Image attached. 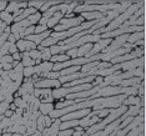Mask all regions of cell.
<instances>
[{
	"label": "cell",
	"mask_w": 146,
	"mask_h": 136,
	"mask_svg": "<svg viewBox=\"0 0 146 136\" xmlns=\"http://www.w3.org/2000/svg\"><path fill=\"white\" fill-rule=\"evenodd\" d=\"M3 134H4V131H3L1 129H0V135H3Z\"/></svg>",
	"instance_id": "11a10c76"
},
{
	"label": "cell",
	"mask_w": 146,
	"mask_h": 136,
	"mask_svg": "<svg viewBox=\"0 0 146 136\" xmlns=\"http://www.w3.org/2000/svg\"><path fill=\"white\" fill-rule=\"evenodd\" d=\"M13 60H15V61H21V59H23V54L21 52H15V54H13Z\"/></svg>",
	"instance_id": "60d3db41"
},
{
	"label": "cell",
	"mask_w": 146,
	"mask_h": 136,
	"mask_svg": "<svg viewBox=\"0 0 146 136\" xmlns=\"http://www.w3.org/2000/svg\"><path fill=\"white\" fill-rule=\"evenodd\" d=\"M34 90H35V86L33 82H23L21 86L16 91V94L21 98L24 94H34Z\"/></svg>",
	"instance_id": "30bf717a"
},
{
	"label": "cell",
	"mask_w": 146,
	"mask_h": 136,
	"mask_svg": "<svg viewBox=\"0 0 146 136\" xmlns=\"http://www.w3.org/2000/svg\"><path fill=\"white\" fill-rule=\"evenodd\" d=\"M135 48H137V46H141V48H145V39H141V40H137L136 42H134Z\"/></svg>",
	"instance_id": "ee69618b"
},
{
	"label": "cell",
	"mask_w": 146,
	"mask_h": 136,
	"mask_svg": "<svg viewBox=\"0 0 146 136\" xmlns=\"http://www.w3.org/2000/svg\"><path fill=\"white\" fill-rule=\"evenodd\" d=\"M21 99H23V100H24L25 102H26V104H31V102L33 101H34V99H35V96L34 95H33V94H24V95H23L21 96Z\"/></svg>",
	"instance_id": "4dcf8cb0"
},
{
	"label": "cell",
	"mask_w": 146,
	"mask_h": 136,
	"mask_svg": "<svg viewBox=\"0 0 146 136\" xmlns=\"http://www.w3.org/2000/svg\"><path fill=\"white\" fill-rule=\"evenodd\" d=\"M84 21L85 20H84V18H82L81 15H78V16H75V18H70V19L62 18L61 20L59 21V24L52 29V31H55V33L68 31V30H70L71 28H76V26H79L81 23H84Z\"/></svg>",
	"instance_id": "3957f363"
},
{
	"label": "cell",
	"mask_w": 146,
	"mask_h": 136,
	"mask_svg": "<svg viewBox=\"0 0 146 136\" xmlns=\"http://www.w3.org/2000/svg\"><path fill=\"white\" fill-rule=\"evenodd\" d=\"M6 26H8V25H6L4 21L0 20V33H4V31H5V29H6Z\"/></svg>",
	"instance_id": "7dc6e473"
},
{
	"label": "cell",
	"mask_w": 146,
	"mask_h": 136,
	"mask_svg": "<svg viewBox=\"0 0 146 136\" xmlns=\"http://www.w3.org/2000/svg\"><path fill=\"white\" fill-rule=\"evenodd\" d=\"M142 5H145L144 1H136V3H134V4H132L131 6H129V8L126 9L122 14H120L117 18H115L114 20L110 23V24H108L105 28H101V29H99V30H95L92 34H94V35H101V34H105V33H109V31H112V30L119 29V28H120V25L124 24L126 20H129V19H130V16L134 14L136 10H139Z\"/></svg>",
	"instance_id": "6da1fadb"
},
{
	"label": "cell",
	"mask_w": 146,
	"mask_h": 136,
	"mask_svg": "<svg viewBox=\"0 0 146 136\" xmlns=\"http://www.w3.org/2000/svg\"><path fill=\"white\" fill-rule=\"evenodd\" d=\"M9 1H0V13L6 10V6H8Z\"/></svg>",
	"instance_id": "7bdbcfd3"
},
{
	"label": "cell",
	"mask_w": 146,
	"mask_h": 136,
	"mask_svg": "<svg viewBox=\"0 0 146 136\" xmlns=\"http://www.w3.org/2000/svg\"><path fill=\"white\" fill-rule=\"evenodd\" d=\"M13 114H14V111H11L10 109H8V110L5 111V117H10V116H13Z\"/></svg>",
	"instance_id": "f907efd6"
},
{
	"label": "cell",
	"mask_w": 146,
	"mask_h": 136,
	"mask_svg": "<svg viewBox=\"0 0 146 136\" xmlns=\"http://www.w3.org/2000/svg\"><path fill=\"white\" fill-rule=\"evenodd\" d=\"M92 49V44L91 42H88V44L80 46V48H78V54H76V58H85L86 54H89V52L91 51Z\"/></svg>",
	"instance_id": "5bb4252c"
},
{
	"label": "cell",
	"mask_w": 146,
	"mask_h": 136,
	"mask_svg": "<svg viewBox=\"0 0 146 136\" xmlns=\"http://www.w3.org/2000/svg\"><path fill=\"white\" fill-rule=\"evenodd\" d=\"M18 48H16L15 44H10V46H9V55H13L15 54V52H18Z\"/></svg>",
	"instance_id": "ab89813d"
},
{
	"label": "cell",
	"mask_w": 146,
	"mask_h": 136,
	"mask_svg": "<svg viewBox=\"0 0 146 136\" xmlns=\"http://www.w3.org/2000/svg\"><path fill=\"white\" fill-rule=\"evenodd\" d=\"M120 6V3L119 1H112L110 4H106V5H84V4H80L78 5L76 8L74 9V14H82V13H94V11H98V13H106V11H111V10H115Z\"/></svg>",
	"instance_id": "7a4b0ae2"
},
{
	"label": "cell",
	"mask_w": 146,
	"mask_h": 136,
	"mask_svg": "<svg viewBox=\"0 0 146 136\" xmlns=\"http://www.w3.org/2000/svg\"><path fill=\"white\" fill-rule=\"evenodd\" d=\"M91 112V109H81V110H76V111H71L69 114H66L61 117H59L61 121H68V120H80L84 116L89 115Z\"/></svg>",
	"instance_id": "5b68a950"
},
{
	"label": "cell",
	"mask_w": 146,
	"mask_h": 136,
	"mask_svg": "<svg viewBox=\"0 0 146 136\" xmlns=\"http://www.w3.org/2000/svg\"><path fill=\"white\" fill-rule=\"evenodd\" d=\"M21 64L24 68H29V66H35V60H33L31 58L26 56L23 54V59H21Z\"/></svg>",
	"instance_id": "603a6c76"
},
{
	"label": "cell",
	"mask_w": 146,
	"mask_h": 136,
	"mask_svg": "<svg viewBox=\"0 0 146 136\" xmlns=\"http://www.w3.org/2000/svg\"><path fill=\"white\" fill-rule=\"evenodd\" d=\"M49 49H50V52H51L52 56L61 54V49H60V46H59V45H52V46H50Z\"/></svg>",
	"instance_id": "e575fe53"
},
{
	"label": "cell",
	"mask_w": 146,
	"mask_h": 136,
	"mask_svg": "<svg viewBox=\"0 0 146 136\" xmlns=\"http://www.w3.org/2000/svg\"><path fill=\"white\" fill-rule=\"evenodd\" d=\"M35 89H59L61 88V84L59 80H50V79H40L39 81H36Z\"/></svg>",
	"instance_id": "8992f818"
},
{
	"label": "cell",
	"mask_w": 146,
	"mask_h": 136,
	"mask_svg": "<svg viewBox=\"0 0 146 136\" xmlns=\"http://www.w3.org/2000/svg\"><path fill=\"white\" fill-rule=\"evenodd\" d=\"M41 16H42V14H41L40 11H36L35 14H33V15L29 16V18H28V21L30 23L31 25H38V23L40 21Z\"/></svg>",
	"instance_id": "7402d4cb"
},
{
	"label": "cell",
	"mask_w": 146,
	"mask_h": 136,
	"mask_svg": "<svg viewBox=\"0 0 146 136\" xmlns=\"http://www.w3.org/2000/svg\"><path fill=\"white\" fill-rule=\"evenodd\" d=\"M96 111H98V115L96 116H99L100 119H104L110 114V109H101V110H96Z\"/></svg>",
	"instance_id": "836d02e7"
},
{
	"label": "cell",
	"mask_w": 146,
	"mask_h": 136,
	"mask_svg": "<svg viewBox=\"0 0 146 136\" xmlns=\"http://www.w3.org/2000/svg\"><path fill=\"white\" fill-rule=\"evenodd\" d=\"M136 96H139V98H145V82H144V80H142L140 82V85H139Z\"/></svg>",
	"instance_id": "83f0119b"
},
{
	"label": "cell",
	"mask_w": 146,
	"mask_h": 136,
	"mask_svg": "<svg viewBox=\"0 0 146 136\" xmlns=\"http://www.w3.org/2000/svg\"><path fill=\"white\" fill-rule=\"evenodd\" d=\"M74 104H76L75 100H60L58 104L54 105V107L56 110H60V109H64L66 106H70V105H74Z\"/></svg>",
	"instance_id": "ffe728a7"
},
{
	"label": "cell",
	"mask_w": 146,
	"mask_h": 136,
	"mask_svg": "<svg viewBox=\"0 0 146 136\" xmlns=\"http://www.w3.org/2000/svg\"><path fill=\"white\" fill-rule=\"evenodd\" d=\"M5 101L8 102V104H11V102L14 101V95H13V94H9V92H8V94L5 95Z\"/></svg>",
	"instance_id": "b9f144b4"
},
{
	"label": "cell",
	"mask_w": 146,
	"mask_h": 136,
	"mask_svg": "<svg viewBox=\"0 0 146 136\" xmlns=\"http://www.w3.org/2000/svg\"><path fill=\"white\" fill-rule=\"evenodd\" d=\"M3 136H24V135L19 134V132H4Z\"/></svg>",
	"instance_id": "f6af8a7d"
},
{
	"label": "cell",
	"mask_w": 146,
	"mask_h": 136,
	"mask_svg": "<svg viewBox=\"0 0 146 136\" xmlns=\"http://www.w3.org/2000/svg\"><path fill=\"white\" fill-rule=\"evenodd\" d=\"M68 60H70V58H69L66 54H59V55L51 56L50 62H52V64H56V62H65Z\"/></svg>",
	"instance_id": "ac0fdd59"
},
{
	"label": "cell",
	"mask_w": 146,
	"mask_h": 136,
	"mask_svg": "<svg viewBox=\"0 0 146 136\" xmlns=\"http://www.w3.org/2000/svg\"><path fill=\"white\" fill-rule=\"evenodd\" d=\"M0 136H3V135H0Z\"/></svg>",
	"instance_id": "9f6ffc18"
},
{
	"label": "cell",
	"mask_w": 146,
	"mask_h": 136,
	"mask_svg": "<svg viewBox=\"0 0 146 136\" xmlns=\"http://www.w3.org/2000/svg\"><path fill=\"white\" fill-rule=\"evenodd\" d=\"M40 52H41V60L42 61H50V59L52 56L51 52H50V49H49V48H44Z\"/></svg>",
	"instance_id": "d4e9b609"
},
{
	"label": "cell",
	"mask_w": 146,
	"mask_h": 136,
	"mask_svg": "<svg viewBox=\"0 0 146 136\" xmlns=\"http://www.w3.org/2000/svg\"><path fill=\"white\" fill-rule=\"evenodd\" d=\"M80 69H81V66H70V68H66L64 70L60 71V76H66V75L74 74V72L80 71Z\"/></svg>",
	"instance_id": "d6986e66"
},
{
	"label": "cell",
	"mask_w": 146,
	"mask_h": 136,
	"mask_svg": "<svg viewBox=\"0 0 146 136\" xmlns=\"http://www.w3.org/2000/svg\"><path fill=\"white\" fill-rule=\"evenodd\" d=\"M62 18H64V14H61V13H55V14L48 20V23H46V26L49 28V30L54 29L55 26L59 24V21H60Z\"/></svg>",
	"instance_id": "8fae6325"
},
{
	"label": "cell",
	"mask_w": 146,
	"mask_h": 136,
	"mask_svg": "<svg viewBox=\"0 0 146 136\" xmlns=\"http://www.w3.org/2000/svg\"><path fill=\"white\" fill-rule=\"evenodd\" d=\"M65 54L68 55L70 59H75L76 58V54H78V48H72V49H70V50L66 51Z\"/></svg>",
	"instance_id": "8d00e7d4"
},
{
	"label": "cell",
	"mask_w": 146,
	"mask_h": 136,
	"mask_svg": "<svg viewBox=\"0 0 146 136\" xmlns=\"http://www.w3.org/2000/svg\"><path fill=\"white\" fill-rule=\"evenodd\" d=\"M8 41L10 42V44H16V39L14 38V35H13V34H10L8 36Z\"/></svg>",
	"instance_id": "bcb514c9"
},
{
	"label": "cell",
	"mask_w": 146,
	"mask_h": 136,
	"mask_svg": "<svg viewBox=\"0 0 146 136\" xmlns=\"http://www.w3.org/2000/svg\"><path fill=\"white\" fill-rule=\"evenodd\" d=\"M14 112H15V114L19 116V117H21L23 114H24V109H19V107H18V109H16V110H15Z\"/></svg>",
	"instance_id": "c3c4849f"
},
{
	"label": "cell",
	"mask_w": 146,
	"mask_h": 136,
	"mask_svg": "<svg viewBox=\"0 0 146 136\" xmlns=\"http://www.w3.org/2000/svg\"><path fill=\"white\" fill-rule=\"evenodd\" d=\"M59 78H60L59 71H49L45 76V79H50V80H59Z\"/></svg>",
	"instance_id": "484cf974"
},
{
	"label": "cell",
	"mask_w": 146,
	"mask_h": 136,
	"mask_svg": "<svg viewBox=\"0 0 146 136\" xmlns=\"http://www.w3.org/2000/svg\"><path fill=\"white\" fill-rule=\"evenodd\" d=\"M5 119V115H0V121H3Z\"/></svg>",
	"instance_id": "db71d44e"
},
{
	"label": "cell",
	"mask_w": 146,
	"mask_h": 136,
	"mask_svg": "<svg viewBox=\"0 0 146 136\" xmlns=\"http://www.w3.org/2000/svg\"><path fill=\"white\" fill-rule=\"evenodd\" d=\"M46 127L45 126V120H44V115H41L39 116L38 119H36V129H38V131H40L42 132V130Z\"/></svg>",
	"instance_id": "cb8c5ba5"
},
{
	"label": "cell",
	"mask_w": 146,
	"mask_h": 136,
	"mask_svg": "<svg viewBox=\"0 0 146 136\" xmlns=\"http://www.w3.org/2000/svg\"><path fill=\"white\" fill-rule=\"evenodd\" d=\"M44 4H45L44 0H31V1H28V8H34L39 11Z\"/></svg>",
	"instance_id": "44dd1931"
},
{
	"label": "cell",
	"mask_w": 146,
	"mask_h": 136,
	"mask_svg": "<svg viewBox=\"0 0 146 136\" xmlns=\"http://www.w3.org/2000/svg\"><path fill=\"white\" fill-rule=\"evenodd\" d=\"M48 30H49V28L46 25L38 24V25H35V33H34V34H42V33H45Z\"/></svg>",
	"instance_id": "f1b7e54d"
},
{
	"label": "cell",
	"mask_w": 146,
	"mask_h": 136,
	"mask_svg": "<svg viewBox=\"0 0 146 136\" xmlns=\"http://www.w3.org/2000/svg\"><path fill=\"white\" fill-rule=\"evenodd\" d=\"M131 25H135V26H145V14L140 16V18H137L136 20L132 21Z\"/></svg>",
	"instance_id": "f546056e"
},
{
	"label": "cell",
	"mask_w": 146,
	"mask_h": 136,
	"mask_svg": "<svg viewBox=\"0 0 146 136\" xmlns=\"http://www.w3.org/2000/svg\"><path fill=\"white\" fill-rule=\"evenodd\" d=\"M34 33H35V25L29 26V28H26V29H25V31H24V38H25V36H28V35L34 34Z\"/></svg>",
	"instance_id": "74e56055"
},
{
	"label": "cell",
	"mask_w": 146,
	"mask_h": 136,
	"mask_svg": "<svg viewBox=\"0 0 146 136\" xmlns=\"http://www.w3.org/2000/svg\"><path fill=\"white\" fill-rule=\"evenodd\" d=\"M144 80V79L141 78H131V79H126V80H121L119 82L117 86H120V88H126V86H134V85H137L140 84V82Z\"/></svg>",
	"instance_id": "7c38bea8"
},
{
	"label": "cell",
	"mask_w": 146,
	"mask_h": 136,
	"mask_svg": "<svg viewBox=\"0 0 146 136\" xmlns=\"http://www.w3.org/2000/svg\"><path fill=\"white\" fill-rule=\"evenodd\" d=\"M9 106H10V104H8L5 100L3 102H0V115H4L5 111L9 109Z\"/></svg>",
	"instance_id": "d590c367"
},
{
	"label": "cell",
	"mask_w": 146,
	"mask_h": 136,
	"mask_svg": "<svg viewBox=\"0 0 146 136\" xmlns=\"http://www.w3.org/2000/svg\"><path fill=\"white\" fill-rule=\"evenodd\" d=\"M29 136H42V135H41L40 131H36V132H34L33 135H29Z\"/></svg>",
	"instance_id": "f5cc1de1"
},
{
	"label": "cell",
	"mask_w": 146,
	"mask_h": 136,
	"mask_svg": "<svg viewBox=\"0 0 146 136\" xmlns=\"http://www.w3.org/2000/svg\"><path fill=\"white\" fill-rule=\"evenodd\" d=\"M58 42H59V40L56 38L49 36V38H46L45 40L38 46H41V48H50V46H52V45H58Z\"/></svg>",
	"instance_id": "e0dca14e"
},
{
	"label": "cell",
	"mask_w": 146,
	"mask_h": 136,
	"mask_svg": "<svg viewBox=\"0 0 146 136\" xmlns=\"http://www.w3.org/2000/svg\"><path fill=\"white\" fill-rule=\"evenodd\" d=\"M0 20L1 21H4L6 25H11L13 23H14V18H13V15L11 14H9V13H6V11H1L0 13Z\"/></svg>",
	"instance_id": "2e32d148"
},
{
	"label": "cell",
	"mask_w": 146,
	"mask_h": 136,
	"mask_svg": "<svg viewBox=\"0 0 146 136\" xmlns=\"http://www.w3.org/2000/svg\"><path fill=\"white\" fill-rule=\"evenodd\" d=\"M72 132H74V127L66 129V130H59L58 136H72Z\"/></svg>",
	"instance_id": "1f68e13d"
},
{
	"label": "cell",
	"mask_w": 146,
	"mask_h": 136,
	"mask_svg": "<svg viewBox=\"0 0 146 136\" xmlns=\"http://www.w3.org/2000/svg\"><path fill=\"white\" fill-rule=\"evenodd\" d=\"M44 120H45V126H46V127H49V126L54 122L55 119H51L49 115H44Z\"/></svg>",
	"instance_id": "f35d334b"
},
{
	"label": "cell",
	"mask_w": 146,
	"mask_h": 136,
	"mask_svg": "<svg viewBox=\"0 0 146 136\" xmlns=\"http://www.w3.org/2000/svg\"><path fill=\"white\" fill-rule=\"evenodd\" d=\"M9 46H10V42L9 41H6L5 44L1 46V49H0V58H3V56L9 54Z\"/></svg>",
	"instance_id": "4316f807"
},
{
	"label": "cell",
	"mask_w": 146,
	"mask_h": 136,
	"mask_svg": "<svg viewBox=\"0 0 146 136\" xmlns=\"http://www.w3.org/2000/svg\"><path fill=\"white\" fill-rule=\"evenodd\" d=\"M16 48H18L19 52H28L30 50H35L36 49V45L34 44L33 41H29V40H25V39H20L19 41H16Z\"/></svg>",
	"instance_id": "52a82bcc"
},
{
	"label": "cell",
	"mask_w": 146,
	"mask_h": 136,
	"mask_svg": "<svg viewBox=\"0 0 146 136\" xmlns=\"http://www.w3.org/2000/svg\"><path fill=\"white\" fill-rule=\"evenodd\" d=\"M141 39H145V31H137V33L129 34L126 42H129V44H134V42H136L137 40H141Z\"/></svg>",
	"instance_id": "4fadbf2b"
},
{
	"label": "cell",
	"mask_w": 146,
	"mask_h": 136,
	"mask_svg": "<svg viewBox=\"0 0 146 136\" xmlns=\"http://www.w3.org/2000/svg\"><path fill=\"white\" fill-rule=\"evenodd\" d=\"M112 41V39H100L99 41H96L92 44V49L89 54H86L85 58H90V56H94L96 54H100V52L104 50L108 45H110Z\"/></svg>",
	"instance_id": "277c9868"
},
{
	"label": "cell",
	"mask_w": 146,
	"mask_h": 136,
	"mask_svg": "<svg viewBox=\"0 0 146 136\" xmlns=\"http://www.w3.org/2000/svg\"><path fill=\"white\" fill-rule=\"evenodd\" d=\"M61 124V120L60 119H55L54 122L49 126V127H45L42 130L41 135L42 136H58V132H59V126Z\"/></svg>",
	"instance_id": "ba28073f"
},
{
	"label": "cell",
	"mask_w": 146,
	"mask_h": 136,
	"mask_svg": "<svg viewBox=\"0 0 146 136\" xmlns=\"http://www.w3.org/2000/svg\"><path fill=\"white\" fill-rule=\"evenodd\" d=\"M84 134H85V131H75L74 130V132H72V136H84Z\"/></svg>",
	"instance_id": "681fc988"
},
{
	"label": "cell",
	"mask_w": 146,
	"mask_h": 136,
	"mask_svg": "<svg viewBox=\"0 0 146 136\" xmlns=\"http://www.w3.org/2000/svg\"><path fill=\"white\" fill-rule=\"evenodd\" d=\"M9 109H10L11 111H15V110H16V109H18V107H16V105L14 104V102H11V104H10V106H9Z\"/></svg>",
	"instance_id": "816d5d0a"
},
{
	"label": "cell",
	"mask_w": 146,
	"mask_h": 136,
	"mask_svg": "<svg viewBox=\"0 0 146 136\" xmlns=\"http://www.w3.org/2000/svg\"><path fill=\"white\" fill-rule=\"evenodd\" d=\"M13 61H14L13 60V56L9 55V54L3 56V58H0V64H11Z\"/></svg>",
	"instance_id": "d6a6232c"
},
{
	"label": "cell",
	"mask_w": 146,
	"mask_h": 136,
	"mask_svg": "<svg viewBox=\"0 0 146 136\" xmlns=\"http://www.w3.org/2000/svg\"><path fill=\"white\" fill-rule=\"evenodd\" d=\"M54 109L55 107L52 102H41L40 106H39V111H40L41 115H49Z\"/></svg>",
	"instance_id": "9a60e30c"
},
{
	"label": "cell",
	"mask_w": 146,
	"mask_h": 136,
	"mask_svg": "<svg viewBox=\"0 0 146 136\" xmlns=\"http://www.w3.org/2000/svg\"><path fill=\"white\" fill-rule=\"evenodd\" d=\"M122 105H126V106H132V105L145 106V98H139V96H127V98L122 101Z\"/></svg>",
	"instance_id": "9c48e42d"
}]
</instances>
